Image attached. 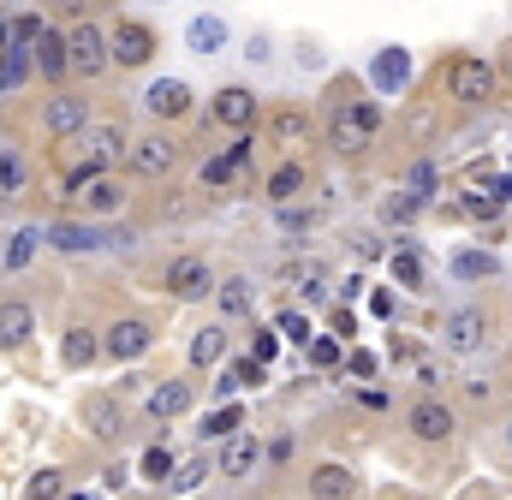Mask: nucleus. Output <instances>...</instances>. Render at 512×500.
I'll return each mask as SVG.
<instances>
[{
    "instance_id": "f257e3e1",
    "label": "nucleus",
    "mask_w": 512,
    "mask_h": 500,
    "mask_svg": "<svg viewBox=\"0 0 512 500\" xmlns=\"http://www.w3.org/2000/svg\"><path fill=\"white\" fill-rule=\"evenodd\" d=\"M167 292L179 304H197V298H215V268L203 256H173L167 262Z\"/></svg>"
},
{
    "instance_id": "f03ea898",
    "label": "nucleus",
    "mask_w": 512,
    "mask_h": 500,
    "mask_svg": "<svg viewBox=\"0 0 512 500\" xmlns=\"http://www.w3.org/2000/svg\"><path fill=\"white\" fill-rule=\"evenodd\" d=\"M96 346H102L108 364H131V358H143V352L155 346V328L137 322V316H126V322H114L108 334H96Z\"/></svg>"
},
{
    "instance_id": "7ed1b4c3",
    "label": "nucleus",
    "mask_w": 512,
    "mask_h": 500,
    "mask_svg": "<svg viewBox=\"0 0 512 500\" xmlns=\"http://www.w3.org/2000/svg\"><path fill=\"white\" fill-rule=\"evenodd\" d=\"M102 66H108V36L96 24H72V36H66V72L96 78Z\"/></svg>"
},
{
    "instance_id": "20e7f679",
    "label": "nucleus",
    "mask_w": 512,
    "mask_h": 500,
    "mask_svg": "<svg viewBox=\"0 0 512 500\" xmlns=\"http://www.w3.org/2000/svg\"><path fill=\"white\" fill-rule=\"evenodd\" d=\"M441 346L447 352H483L489 346V316L483 310H453L441 322Z\"/></svg>"
},
{
    "instance_id": "39448f33",
    "label": "nucleus",
    "mask_w": 512,
    "mask_h": 500,
    "mask_svg": "<svg viewBox=\"0 0 512 500\" xmlns=\"http://www.w3.org/2000/svg\"><path fill=\"white\" fill-rule=\"evenodd\" d=\"M376 125H382V108H376V102H346L340 120H334V143H340V149H364V143L376 137Z\"/></svg>"
},
{
    "instance_id": "423d86ee",
    "label": "nucleus",
    "mask_w": 512,
    "mask_h": 500,
    "mask_svg": "<svg viewBox=\"0 0 512 500\" xmlns=\"http://www.w3.org/2000/svg\"><path fill=\"white\" fill-rule=\"evenodd\" d=\"M447 84H453V96H459V102H489L501 78H495V66H489V60H453Z\"/></svg>"
},
{
    "instance_id": "0eeeda50",
    "label": "nucleus",
    "mask_w": 512,
    "mask_h": 500,
    "mask_svg": "<svg viewBox=\"0 0 512 500\" xmlns=\"http://www.w3.org/2000/svg\"><path fill=\"white\" fill-rule=\"evenodd\" d=\"M126 155H131V173H137V179H161V173L179 161V143L149 131V137H137V143H131Z\"/></svg>"
},
{
    "instance_id": "6e6552de",
    "label": "nucleus",
    "mask_w": 512,
    "mask_h": 500,
    "mask_svg": "<svg viewBox=\"0 0 512 500\" xmlns=\"http://www.w3.org/2000/svg\"><path fill=\"white\" fill-rule=\"evenodd\" d=\"M108 54H114L120 66H143V60L155 54V30H149V24H137V18H120V24H114V36H108Z\"/></svg>"
},
{
    "instance_id": "1a4fd4ad",
    "label": "nucleus",
    "mask_w": 512,
    "mask_h": 500,
    "mask_svg": "<svg viewBox=\"0 0 512 500\" xmlns=\"http://www.w3.org/2000/svg\"><path fill=\"white\" fill-rule=\"evenodd\" d=\"M405 429H411L417 441H447V435H453V405H441V399H417V405L405 411Z\"/></svg>"
},
{
    "instance_id": "9d476101",
    "label": "nucleus",
    "mask_w": 512,
    "mask_h": 500,
    "mask_svg": "<svg viewBox=\"0 0 512 500\" xmlns=\"http://www.w3.org/2000/svg\"><path fill=\"white\" fill-rule=\"evenodd\" d=\"M143 108H149L155 120H179V114H191V84H179V78H155V84L143 90Z\"/></svg>"
},
{
    "instance_id": "9b49d317",
    "label": "nucleus",
    "mask_w": 512,
    "mask_h": 500,
    "mask_svg": "<svg viewBox=\"0 0 512 500\" xmlns=\"http://www.w3.org/2000/svg\"><path fill=\"white\" fill-rule=\"evenodd\" d=\"M251 149H256L251 137H233L221 155H209V161H203V179H209V185H227V179H239V173L251 167Z\"/></svg>"
},
{
    "instance_id": "f8f14e48",
    "label": "nucleus",
    "mask_w": 512,
    "mask_h": 500,
    "mask_svg": "<svg viewBox=\"0 0 512 500\" xmlns=\"http://www.w3.org/2000/svg\"><path fill=\"white\" fill-rule=\"evenodd\" d=\"M221 125H233V131H245L256 120V96L245 84H227V90H215V108H209Z\"/></svg>"
},
{
    "instance_id": "ddd939ff",
    "label": "nucleus",
    "mask_w": 512,
    "mask_h": 500,
    "mask_svg": "<svg viewBox=\"0 0 512 500\" xmlns=\"http://www.w3.org/2000/svg\"><path fill=\"white\" fill-rule=\"evenodd\" d=\"M84 149H90V167H108L126 155V131L108 120V125H84Z\"/></svg>"
},
{
    "instance_id": "4468645a",
    "label": "nucleus",
    "mask_w": 512,
    "mask_h": 500,
    "mask_svg": "<svg viewBox=\"0 0 512 500\" xmlns=\"http://www.w3.org/2000/svg\"><path fill=\"white\" fill-rule=\"evenodd\" d=\"M143 411L161 417V423H167V417H185V411H191V387H185V381H161V387H149Z\"/></svg>"
},
{
    "instance_id": "2eb2a0df",
    "label": "nucleus",
    "mask_w": 512,
    "mask_h": 500,
    "mask_svg": "<svg viewBox=\"0 0 512 500\" xmlns=\"http://www.w3.org/2000/svg\"><path fill=\"white\" fill-rule=\"evenodd\" d=\"M256 465H262V441H256V435H227L221 471H227V477H251Z\"/></svg>"
},
{
    "instance_id": "dca6fc26",
    "label": "nucleus",
    "mask_w": 512,
    "mask_h": 500,
    "mask_svg": "<svg viewBox=\"0 0 512 500\" xmlns=\"http://www.w3.org/2000/svg\"><path fill=\"white\" fill-rule=\"evenodd\" d=\"M90 125V102H78V96H54L48 102V131L54 137H78Z\"/></svg>"
},
{
    "instance_id": "f3484780",
    "label": "nucleus",
    "mask_w": 512,
    "mask_h": 500,
    "mask_svg": "<svg viewBox=\"0 0 512 500\" xmlns=\"http://www.w3.org/2000/svg\"><path fill=\"white\" fill-rule=\"evenodd\" d=\"M352 489H358V477L346 465H316L310 471V495L316 500H352Z\"/></svg>"
},
{
    "instance_id": "a211bd4d",
    "label": "nucleus",
    "mask_w": 512,
    "mask_h": 500,
    "mask_svg": "<svg viewBox=\"0 0 512 500\" xmlns=\"http://www.w3.org/2000/svg\"><path fill=\"white\" fill-rule=\"evenodd\" d=\"M96 358H102V346H96L90 328H72V334L60 340V364H66V370H90Z\"/></svg>"
},
{
    "instance_id": "6ab92c4d",
    "label": "nucleus",
    "mask_w": 512,
    "mask_h": 500,
    "mask_svg": "<svg viewBox=\"0 0 512 500\" xmlns=\"http://www.w3.org/2000/svg\"><path fill=\"white\" fill-rule=\"evenodd\" d=\"M36 334V310L30 304H0V346H24Z\"/></svg>"
},
{
    "instance_id": "aec40b11",
    "label": "nucleus",
    "mask_w": 512,
    "mask_h": 500,
    "mask_svg": "<svg viewBox=\"0 0 512 500\" xmlns=\"http://www.w3.org/2000/svg\"><path fill=\"white\" fill-rule=\"evenodd\" d=\"M370 78H376L382 90H405V78H411V54H405V48H382L376 66H370Z\"/></svg>"
},
{
    "instance_id": "412c9836",
    "label": "nucleus",
    "mask_w": 512,
    "mask_h": 500,
    "mask_svg": "<svg viewBox=\"0 0 512 500\" xmlns=\"http://www.w3.org/2000/svg\"><path fill=\"white\" fill-rule=\"evenodd\" d=\"M30 48H36V60H30L36 72H48V78H60V72H66V36H60V30H42Z\"/></svg>"
},
{
    "instance_id": "4be33fe9",
    "label": "nucleus",
    "mask_w": 512,
    "mask_h": 500,
    "mask_svg": "<svg viewBox=\"0 0 512 500\" xmlns=\"http://www.w3.org/2000/svg\"><path fill=\"white\" fill-rule=\"evenodd\" d=\"M286 280H292V286H298V298H310V304H316V298H328V268H322V262H292V268H286Z\"/></svg>"
},
{
    "instance_id": "5701e85b",
    "label": "nucleus",
    "mask_w": 512,
    "mask_h": 500,
    "mask_svg": "<svg viewBox=\"0 0 512 500\" xmlns=\"http://www.w3.org/2000/svg\"><path fill=\"white\" fill-rule=\"evenodd\" d=\"M48 245L66 250V256H84V250H96L102 239H96V227H78V221H60L54 233H48Z\"/></svg>"
},
{
    "instance_id": "b1692460",
    "label": "nucleus",
    "mask_w": 512,
    "mask_h": 500,
    "mask_svg": "<svg viewBox=\"0 0 512 500\" xmlns=\"http://www.w3.org/2000/svg\"><path fill=\"white\" fill-rule=\"evenodd\" d=\"M221 358H227V334H221V328H197V334H191V364L209 370V364H221Z\"/></svg>"
},
{
    "instance_id": "393cba45",
    "label": "nucleus",
    "mask_w": 512,
    "mask_h": 500,
    "mask_svg": "<svg viewBox=\"0 0 512 500\" xmlns=\"http://www.w3.org/2000/svg\"><path fill=\"white\" fill-rule=\"evenodd\" d=\"M215 298H221V316H251V304H256L251 280H221Z\"/></svg>"
},
{
    "instance_id": "a878e982",
    "label": "nucleus",
    "mask_w": 512,
    "mask_h": 500,
    "mask_svg": "<svg viewBox=\"0 0 512 500\" xmlns=\"http://www.w3.org/2000/svg\"><path fill=\"white\" fill-rule=\"evenodd\" d=\"M36 245H42V233H36V227H24V233H12V239H6V250H0V262H6L12 274H18V268H30V256H36Z\"/></svg>"
},
{
    "instance_id": "bb28decb",
    "label": "nucleus",
    "mask_w": 512,
    "mask_h": 500,
    "mask_svg": "<svg viewBox=\"0 0 512 500\" xmlns=\"http://www.w3.org/2000/svg\"><path fill=\"white\" fill-rule=\"evenodd\" d=\"M298 191H304V167H298V161H286V167H274V179H268V197H274V203L286 209V203H292Z\"/></svg>"
},
{
    "instance_id": "cd10ccee",
    "label": "nucleus",
    "mask_w": 512,
    "mask_h": 500,
    "mask_svg": "<svg viewBox=\"0 0 512 500\" xmlns=\"http://www.w3.org/2000/svg\"><path fill=\"white\" fill-rule=\"evenodd\" d=\"M84 203H90V215H114V209L126 203V191H120L114 179H90V185H84Z\"/></svg>"
},
{
    "instance_id": "c85d7f7f",
    "label": "nucleus",
    "mask_w": 512,
    "mask_h": 500,
    "mask_svg": "<svg viewBox=\"0 0 512 500\" xmlns=\"http://www.w3.org/2000/svg\"><path fill=\"white\" fill-rule=\"evenodd\" d=\"M24 78H30V48H6V54H0V96L18 90Z\"/></svg>"
},
{
    "instance_id": "c756f323",
    "label": "nucleus",
    "mask_w": 512,
    "mask_h": 500,
    "mask_svg": "<svg viewBox=\"0 0 512 500\" xmlns=\"http://www.w3.org/2000/svg\"><path fill=\"white\" fill-rule=\"evenodd\" d=\"M227 42V24L221 18H191V48L197 54H209V48H221Z\"/></svg>"
},
{
    "instance_id": "7c9ffc66",
    "label": "nucleus",
    "mask_w": 512,
    "mask_h": 500,
    "mask_svg": "<svg viewBox=\"0 0 512 500\" xmlns=\"http://www.w3.org/2000/svg\"><path fill=\"white\" fill-rule=\"evenodd\" d=\"M239 429H245V405H221L203 417V435H239Z\"/></svg>"
},
{
    "instance_id": "2f4dec72",
    "label": "nucleus",
    "mask_w": 512,
    "mask_h": 500,
    "mask_svg": "<svg viewBox=\"0 0 512 500\" xmlns=\"http://www.w3.org/2000/svg\"><path fill=\"white\" fill-rule=\"evenodd\" d=\"M262 381V364H251V358H233L227 364V375H221V393H239V387H256Z\"/></svg>"
},
{
    "instance_id": "473e14b6",
    "label": "nucleus",
    "mask_w": 512,
    "mask_h": 500,
    "mask_svg": "<svg viewBox=\"0 0 512 500\" xmlns=\"http://www.w3.org/2000/svg\"><path fill=\"white\" fill-rule=\"evenodd\" d=\"M393 280L411 286V292L423 286V262H417V250H399V256H393Z\"/></svg>"
},
{
    "instance_id": "72a5a7b5",
    "label": "nucleus",
    "mask_w": 512,
    "mask_h": 500,
    "mask_svg": "<svg viewBox=\"0 0 512 500\" xmlns=\"http://www.w3.org/2000/svg\"><path fill=\"white\" fill-rule=\"evenodd\" d=\"M310 364H316V370L340 364V340H334V334H310Z\"/></svg>"
},
{
    "instance_id": "f704fd0d",
    "label": "nucleus",
    "mask_w": 512,
    "mask_h": 500,
    "mask_svg": "<svg viewBox=\"0 0 512 500\" xmlns=\"http://www.w3.org/2000/svg\"><path fill=\"white\" fill-rule=\"evenodd\" d=\"M137 471H143V477H149V483H161V477H167V471H173V453H167V447H149V453H143V459H137Z\"/></svg>"
},
{
    "instance_id": "c9c22d12",
    "label": "nucleus",
    "mask_w": 512,
    "mask_h": 500,
    "mask_svg": "<svg viewBox=\"0 0 512 500\" xmlns=\"http://www.w3.org/2000/svg\"><path fill=\"white\" fill-rule=\"evenodd\" d=\"M304 131H310L304 114H292V108H286V114H274V137H280V143H304Z\"/></svg>"
},
{
    "instance_id": "e433bc0d",
    "label": "nucleus",
    "mask_w": 512,
    "mask_h": 500,
    "mask_svg": "<svg viewBox=\"0 0 512 500\" xmlns=\"http://www.w3.org/2000/svg\"><path fill=\"white\" fill-rule=\"evenodd\" d=\"M382 215L405 227V221H417V215H423V197H417V191H411V197H387V209H382Z\"/></svg>"
},
{
    "instance_id": "4c0bfd02",
    "label": "nucleus",
    "mask_w": 512,
    "mask_h": 500,
    "mask_svg": "<svg viewBox=\"0 0 512 500\" xmlns=\"http://www.w3.org/2000/svg\"><path fill=\"white\" fill-rule=\"evenodd\" d=\"M280 340H298V346H310V322L298 316V310H280V328H274Z\"/></svg>"
},
{
    "instance_id": "58836bf2",
    "label": "nucleus",
    "mask_w": 512,
    "mask_h": 500,
    "mask_svg": "<svg viewBox=\"0 0 512 500\" xmlns=\"http://www.w3.org/2000/svg\"><path fill=\"white\" fill-rule=\"evenodd\" d=\"M274 358H280V334H274V328H262V334H256V352H251V364H262V370H268Z\"/></svg>"
},
{
    "instance_id": "ea45409f",
    "label": "nucleus",
    "mask_w": 512,
    "mask_h": 500,
    "mask_svg": "<svg viewBox=\"0 0 512 500\" xmlns=\"http://www.w3.org/2000/svg\"><path fill=\"white\" fill-rule=\"evenodd\" d=\"M60 483H66L60 471H36V477H30V500H54L60 495Z\"/></svg>"
},
{
    "instance_id": "a19ab883",
    "label": "nucleus",
    "mask_w": 512,
    "mask_h": 500,
    "mask_svg": "<svg viewBox=\"0 0 512 500\" xmlns=\"http://www.w3.org/2000/svg\"><path fill=\"white\" fill-rule=\"evenodd\" d=\"M90 423L96 429H120V405L114 399H90Z\"/></svg>"
},
{
    "instance_id": "79ce46f5",
    "label": "nucleus",
    "mask_w": 512,
    "mask_h": 500,
    "mask_svg": "<svg viewBox=\"0 0 512 500\" xmlns=\"http://www.w3.org/2000/svg\"><path fill=\"white\" fill-rule=\"evenodd\" d=\"M18 185H24V161L6 149V155H0V191H18Z\"/></svg>"
},
{
    "instance_id": "37998d69",
    "label": "nucleus",
    "mask_w": 512,
    "mask_h": 500,
    "mask_svg": "<svg viewBox=\"0 0 512 500\" xmlns=\"http://www.w3.org/2000/svg\"><path fill=\"white\" fill-rule=\"evenodd\" d=\"M90 179H102V167H90V161H78V167L66 173V191H84Z\"/></svg>"
},
{
    "instance_id": "c03bdc74",
    "label": "nucleus",
    "mask_w": 512,
    "mask_h": 500,
    "mask_svg": "<svg viewBox=\"0 0 512 500\" xmlns=\"http://www.w3.org/2000/svg\"><path fill=\"white\" fill-rule=\"evenodd\" d=\"M453 268H459V274H465V280H477V274H489V268H495V262H489V256H477V250H471V256H459V262H453Z\"/></svg>"
},
{
    "instance_id": "a18cd8bd",
    "label": "nucleus",
    "mask_w": 512,
    "mask_h": 500,
    "mask_svg": "<svg viewBox=\"0 0 512 500\" xmlns=\"http://www.w3.org/2000/svg\"><path fill=\"white\" fill-rule=\"evenodd\" d=\"M346 370L358 375V381H370V375H376V352H352V358H346Z\"/></svg>"
},
{
    "instance_id": "49530a36",
    "label": "nucleus",
    "mask_w": 512,
    "mask_h": 500,
    "mask_svg": "<svg viewBox=\"0 0 512 500\" xmlns=\"http://www.w3.org/2000/svg\"><path fill=\"white\" fill-rule=\"evenodd\" d=\"M352 334H358V316L340 304V310H334V340H352Z\"/></svg>"
},
{
    "instance_id": "de8ad7c7",
    "label": "nucleus",
    "mask_w": 512,
    "mask_h": 500,
    "mask_svg": "<svg viewBox=\"0 0 512 500\" xmlns=\"http://www.w3.org/2000/svg\"><path fill=\"white\" fill-rule=\"evenodd\" d=\"M203 483V459H191V465H179V483L173 489H197Z\"/></svg>"
},
{
    "instance_id": "09e8293b",
    "label": "nucleus",
    "mask_w": 512,
    "mask_h": 500,
    "mask_svg": "<svg viewBox=\"0 0 512 500\" xmlns=\"http://www.w3.org/2000/svg\"><path fill=\"white\" fill-rule=\"evenodd\" d=\"M411 185H417V191H429V185H435V167H429V161H417V167H411Z\"/></svg>"
},
{
    "instance_id": "8fccbe9b",
    "label": "nucleus",
    "mask_w": 512,
    "mask_h": 500,
    "mask_svg": "<svg viewBox=\"0 0 512 500\" xmlns=\"http://www.w3.org/2000/svg\"><path fill=\"white\" fill-rule=\"evenodd\" d=\"M358 399H364L370 411H382V405H387V393H382V387H358Z\"/></svg>"
},
{
    "instance_id": "3c124183",
    "label": "nucleus",
    "mask_w": 512,
    "mask_h": 500,
    "mask_svg": "<svg viewBox=\"0 0 512 500\" xmlns=\"http://www.w3.org/2000/svg\"><path fill=\"white\" fill-rule=\"evenodd\" d=\"M72 500H84V495H72Z\"/></svg>"
}]
</instances>
